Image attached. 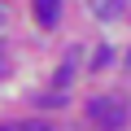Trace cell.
<instances>
[{"mask_svg": "<svg viewBox=\"0 0 131 131\" xmlns=\"http://www.w3.org/2000/svg\"><path fill=\"white\" fill-rule=\"evenodd\" d=\"M88 118H92L101 131H122V127H127V96H122V92L92 96V101H88Z\"/></svg>", "mask_w": 131, "mask_h": 131, "instance_id": "obj_1", "label": "cell"}, {"mask_svg": "<svg viewBox=\"0 0 131 131\" xmlns=\"http://www.w3.org/2000/svg\"><path fill=\"white\" fill-rule=\"evenodd\" d=\"M31 9H35L39 26H57L61 22V0H31Z\"/></svg>", "mask_w": 131, "mask_h": 131, "instance_id": "obj_2", "label": "cell"}, {"mask_svg": "<svg viewBox=\"0 0 131 131\" xmlns=\"http://www.w3.org/2000/svg\"><path fill=\"white\" fill-rule=\"evenodd\" d=\"M88 9L101 22H114V18H122V0H88Z\"/></svg>", "mask_w": 131, "mask_h": 131, "instance_id": "obj_3", "label": "cell"}, {"mask_svg": "<svg viewBox=\"0 0 131 131\" xmlns=\"http://www.w3.org/2000/svg\"><path fill=\"white\" fill-rule=\"evenodd\" d=\"M18 131H52V127H48V122H44V118H31V122H22V127H18Z\"/></svg>", "mask_w": 131, "mask_h": 131, "instance_id": "obj_4", "label": "cell"}, {"mask_svg": "<svg viewBox=\"0 0 131 131\" xmlns=\"http://www.w3.org/2000/svg\"><path fill=\"white\" fill-rule=\"evenodd\" d=\"M0 131H18V127H0Z\"/></svg>", "mask_w": 131, "mask_h": 131, "instance_id": "obj_5", "label": "cell"}, {"mask_svg": "<svg viewBox=\"0 0 131 131\" xmlns=\"http://www.w3.org/2000/svg\"><path fill=\"white\" fill-rule=\"evenodd\" d=\"M0 70H5V57H0Z\"/></svg>", "mask_w": 131, "mask_h": 131, "instance_id": "obj_6", "label": "cell"}]
</instances>
